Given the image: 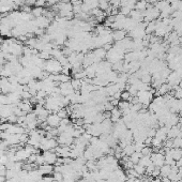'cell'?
<instances>
[{
    "instance_id": "obj_27",
    "label": "cell",
    "mask_w": 182,
    "mask_h": 182,
    "mask_svg": "<svg viewBox=\"0 0 182 182\" xmlns=\"http://www.w3.org/2000/svg\"><path fill=\"white\" fill-rule=\"evenodd\" d=\"M174 91H175L174 92L175 99H177V100H182V88H180V87H177Z\"/></svg>"
},
{
    "instance_id": "obj_29",
    "label": "cell",
    "mask_w": 182,
    "mask_h": 182,
    "mask_svg": "<svg viewBox=\"0 0 182 182\" xmlns=\"http://www.w3.org/2000/svg\"><path fill=\"white\" fill-rule=\"evenodd\" d=\"M145 147V144L142 142H134V148H135V151L140 152L142 149Z\"/></svg>"
},
{
    "instance_id": "obj_8",
    "label": "cell",
    "mask_w": 182,
    "mask_h": 182,
    "mask_svg": "<svg viewBox=\"0 0 182 182\" xmlns=\"http://www.w3.org/2000/svg\"><path fill=\"white\" fill-rule=\"evenodd\" d=\"M70 150L71 148L69 146H59L55 149V152L59 157H69L70 156Z\"/></svg>"
},
{
    "instance_id": "obj_23",
    "label": "cell",
    "mask_w": 182,
    "mask_h": 182,
    "mask_svg": "<svg viewBox=\"0 0 182 182\" xmlns=\"http://www.w3.org/2000/svg\"><path fill=\"white\" fill-rule=\"evenodd\" d=\"M32 14L36 17H40V16H43V14H45L46 10H44L43 8H41V7H35V9L32 10Z\"/></svg>"
},
{
    "instance_id": "obj_11",
    "label": "cell",
    "mask_w": 182,
    "mask_h": 182,
    "mask_svg": "<svg viewBox=\"0 0 182 182\" xmlns=\"http://www.w3.org/2000/svg\"><path fill=\"white\" fill-rule=\"evenodd\" d=\"M171 91V87L169 86L168 84H162L159 88L156 89V92H155V96H164L165 94H167L168 92Z\"/></svg>"
},
{
    "instance_id": "obj_7",
    "label": "cell",
    "mask_w": 182,
    "mask_h": 182,
    "mask_svg": "<svg viewBox=\"0 0 182 182\" xmlns=\"http://www.w3.org/2000/svg\"><path fill=\"white\" fill-rule=\"evenodd\" d=\"M30 155H31V153L26 149L25 147L18 148L15 152V159H16V161L21 162V161H24V160H28V157L30 156Z\"/></svg>"
},
{
    "instance_id": "obj_15",
    "label": "cell",
    "mask_w": 182,
    "mask_h": 182,
    "mask_svg": "<svg viewBox=\"0 0 182 182\" xmlns=\"http://www.w3.org/2000/svg\"><path fill=\"white\" fill-rule=\"evenodd\" d=\"M111 35H113L114 41L116 42H119V41L123 40L127 35V31L123 30V29H120V30H115L114 32H111Z\"/></svg>"
},
{
    "instance_id": "obj_2",
    "label": "cell",
    "mask_w": 182,
    "mask_h": 182,
    "mask_svg": "<svg viewBox=\"0 0 182 182\" xmlns=\"http://www.w3.org/2000/svg\"><path fill=\"white\" fill-rule=\"evenodd\" d=\"M58 147V142L55 138H47L43 137L40 142V149L42 151H49V150H55Z\"/></svg>"
},
{
    "instance_id": "obj_37",
    "label": "cell",
    "mask_w": 182,
    "mask_h": 182,
    "mask_svg": "<svg viewBox=\"0 0 182 182\" xmlns=\"http://www.w3.org/2000/svg\"><path fill=\"white\" fill-rule=\"evenodd\" d=\"M152 182H162V179H161V177H157V178H154V179H152Z\"/></svg>"
},
{
    "instance_id": "obj_20",
    "label": "cell",
    "mask_w": 182,
    "mask_h": 182,
    "mask_svg": "<svg viewBox=\"0 0 182 182\" xmlns=\"http://www.w3.org/2000/svg\"><path fill=\"white\" fill-rule=\"evenodd\" d=\"M130 161L132 162L133 164H138V162H139V160L142 157V152H137V151H135L134 153H133L132 155H130Z\"/></svg>"
},
{
    "instance_id": "obj_1",
    "label": "cell",
    "mask_w": 182,
    "mask_h": 182,
    "mask_svg": "<svg viewBox=\"0 0 182 182\" xmlns=\"http://www.w3.org/2000/svg\"><path fill=\"white\" fill-rule=\"evenodd\" d=\"M44 70L48 74H58L62 71V65L58 60L56 59H49L45 61Z\"/></svg>"
},
{
    "instance_id": "obj_32",
    "label": "cell",
    "mask_w": 182,
    "mask_h": 182,
    "mask_svg": "<svg viewBox=\"0 0 182 182\" xmlns=\"http://www.w3.org/2000/svg\"><path fill=\"white\" fill-rule=\"evenodd\" d=\"M10 125H11V123H9V122L0 123V132H4V131H8V128H9Z\"/></svg>"
},
{
    "instance_id": "obj_38",
    "label": "cell",
    "mask_w": 182,
    "mask_h": 182,
    "mask_svg": "<svg viewBox=\"0 0 182 182\" xmlns=\"http://www.w3.org/2000/svg\"><path fill=\"white\" fill-rule=\"evenodd\" d=\"M178 174L180 175V177L182 178V166H181V167H179V171H178Z\"/></svg>"
},
{
    "instance_id": "obj_4",
    "label": "cell",
    "mask_w": 182,
    "mask_h": 182,
    "mask_svg": "<svg viewBox=\"0 0 182 182\" xmlns=\"http://www.w3.org/2000/svg\"><path fill=\"white\" fill-rule=\"evenodd\" d=\"M43 157H44V162L45 164H50V165H54L57 163V160H58V155L55 152V150H49V151H44L43 152Z\"/></svg>"
},
{
    "instance_id": "obj_31",
    "label": "cell",
    "mask_w": 182,
    "mask_h": 182,
    "mask_svg": "<svg viewBox=\"0 0 182 182\" xmlns=\"http://www.w3.org/2000/svg\"><path fill=\"white\" fill-rule=\"evenodd\" d=\"M53 178H54V181H61V180H63V175L61 173H58V171H55Z\"/></svg>"
},
{
    "instance_id": "obj_36",
    "label": "cell",
    "mask_w": 182,
    "mask_h": 182,
    "mask_svg": "<svg viewBox=\"0 0 182 182\" xmlns=\"http://www.w3.org/2000/svg\"><path fill=\"white\" fill-rule=\"evenodd\" d=\"M151 177H154V178L160 177V168L159 167H155V168L153 169V171H152V174H151Z\"/></svg>"
},
{
    "instance_id": "obj_10",
    "label": "cell",
    "mask_w": 182,
    "mask_h": 182,
    "mask_svg": "<svg viewBox=\"0 0 182 182\" xmlns=\"http://www.w3.org/2000/svg\"><path fill=\"white\" fill-rule=\"evenodd\" d=\"M43 178V175L40 173L39 169H32V170L28 171V179L31 182H39Z\"/></svg>"
},
{
    "instance_id": "obj_6",
    "label": "cell",
    "mask_w": 182,
    "mask_h": 182,
    "mask_svg": "<svg viewBox=\"0 0 182 182\" xmlns=\"http://www.w3.org/2000/svg\"><path fill=\"white\" fill-rule=\"evenodd\" d=\"M60 121H61V118L57 114H54V113L49 114L47 119H46V122H47V124L50 128H58L60 124Z\"/></svg>"
},
{
    "instance_id": "obj_33",
    "label": "cell",
    "mask_w": 182,
    "mask_h": 182,
    "mask_svg": "<svg viewBox=\"0 0 182 182\" xmlns=\"http://www.w3.org/2000/svg\"><path fill=\"white\" fill-rule=\"evenodd\" d=\"M155 168V166L152 163L151 165H149L148 167H146V175H148V176H151L152 171H153V169Z\"/></svg>"
},
{
    "instance_id": "obj_26",
    "label": "cell",
    "mask_w": 182,
    "mask_h": 182,
    "mask_svg": "<svg viewBox=\"0 0 182 182\" xmlns=\"http://www.w3.org/2000/svg\"><path fill=\"white\" fill-rule=\"evenodd\" d=\"M57 114L58 116H59L61 119H64V118H68V116H69V114H68V111H67V108H60L59 110L57 111Z\"/></svg>"
},
{
    "instance_id": "obj_40",
    "label": "cell",
    "mask_w": 182,
    "mask_h": 182,
    "mask_svg": "<svg viewBox=\"0 0 182 182\" xmlns=\"http://www.w3.org/2000/svg\"><path fill=\"white\" fill-rule=\"evenodd\" d=\"M1 19H2V18H1V16H0V21H1Z\"/></svg>"
},
{
    "instance_id": "obj_5",
    "label": "cell",
    "mask_w": 182,
    "mask_h": 182,
    "mask_svg": "<svg viewBox=\"0 0 182 182\" xmlns=\"http://www.w3.org/2000/svg\"><path fill=\"white\" fill-rule=\"evenodd\" d=\"M59 89H60V94L63 96H71L72 93H74L75 90L73 89L71 82H62V84H59Z\"/></svg>"
},
{
    "instance_id": "obj_9",
    "label": "cell",
    "mask_w": 182,
    "mask_h": 182,
    "mask_svg": "<svg viewBox=\"0 0 182 182\" xmlns=\"http://www.w3.org/2000/svg\"><path fill=\"white\" fill-rule=\"evenodd\" d=\"M17 106L21 109V110L24 111V113L26 114V115L32 111V103H31V102L29 101V100H23V101H21L17 104Z\"/></svg>"
},
{
    "instance_id": "obj_35",
    "label": "cell",
    "mask_w": 182,
    "mask_h": 182,
    "mask_svg": "<svg viewBox=\"0 0 182 182\" xmlns=\"http://www.w3.org/2000/svg\"><path fill=\"white\" fill-rule=\"evenodd\" d=\"M46 3H47V0H36L35 7H41V8H43L44 6H46Z\"/></svg>"
},
{
    "instance_id": "obj_13",
    "label": "cell",
    "mask_w": 182,
    "mask_h": 182,
    "mask_svg": "<svg viewBox=\"0 0 182 182\" xmlns=\"http://www.w3.org/2000/svg\"><path fill=\"white\" fill-rule=\"evenodd\" d=\"M122 118V111L120 110L118 107H114L110 111V120L113 121V123L118 122L120 119Z\"/></svg>"
},
{
    "instance_id": "obj_39",
    "label": "cell",
    "mask_w": 182,
    "mask_h": 182,
    "mask_svg": "<svg viewBox=\"0 0 182 182\" xmlns=\"http://www.w3.org/2000/svg\"><path fill=\"white\" fill-rule=\"evenodd\" d=\"M21 182H31L30 180H29V179L27 178V179H25V180H23V181H21Z\"/></svg>"
},
{
    "instance_id": "obj_19",
    "label": "cell",
    "mask_w": 182,
    "mask_h": 182,
    "mask_svg": "<svg viewBox=\"0 0 182 182\" xmlns=\"http://www.w3.org/2000/svg\"><path fill=\"white\" fill-rule=\"evenodd\" d=\"M138 164L142 165V166H145V167H148L149 165L152 164V160H151V157H150L149 155H142V157L139 160Z\"/></svg>"
},
{
    "instance_id": "obj_3",
    "label": "cell",
    "mask_w": 182,
    "mask_h": 182,
    "mask_svg": "<svg viewBox=\"0 0 182 182\" xmlns=\"http://www.w3.org/2000/svg\"><path fill=\"white\" fill-rule=\"evenodd\" d=\"M57 142L59 146H71L74 142V138L68 133H60L57 136Z\"/></svg>"
},
{
    "instance_id": "obj_34",
    "label": "cell",
    "mask_w": 182,
    "mask_h": 182,
    "mask_svg": "<svg viewBox=\"0 0 182 182\" xmlns=\"http://www.w3.org/2000/svg\"><path fill=\"white\" fill-rule=\"evenodd\" d=\"M131 11H132V10H131L130 8H128V7H121V12L120 13L121 14H123V15H128V14L131 13Z\"/></svg>"
},
{
    "instance_id": "obj_28",
    "label": "cell",
    "mask_w": 182,
    "mask_h": 182,
    "mask_svg": "<svg viewBox=\"0 0 182 182\" xmlns=\"http://www.w3.org/2000/svg\"><path fill=\"white\" fill-rule=\"evenodd\" d=\"M140 81H142V82H145V84H150L152 81V76H151V74H145V75H142V77H140Z\"/></svg>"
},
{
    "instance_id": "obj_12",
    "label": "cell",
    "mask_w": 182,
    "mask_h": 182,
    "mask_svg": "<svg viewBox=\"0 0 182 182\" xmlns=\"http://www.w3.org/2000/svg\"><path fill=\"white\" fill-rule=\"evenodd\" d=\"M36 27L40 28H46L49 26V18H47L46 16H40L35 19V21H33Z\"/></svg>"
},
{
    "instance_id": "obj_25",
    "label": "cell",
    "mask_w": 182,
    "mask_h": 182,
    "mask_svg": "<svg viewBox=\"0 0 182 182\" xmlns=\"http://www.w3.org/2000/svg\"><path fill=\"white\" fill-rule=\"evenodd\" d=\"M142 155H151V153L153 152V148H151V147H149V146H145L144 148L142 149Z\"/></svg>"
},
{
    "instance_id": "obj_24",
    "label": "cell",
    "mask_w": 182,
    "mask_h": 182,
    "mask_svg": "<svg viewBox=\"0 0 182 182\" xmlns=\"http://www.w3.org/2000/svg\"><path fill=\"white\" fill-rule=\"evenodd\" d=\"M133 168H134V170L136 171V173L139 175V176H142V175H146V167L142 166V165H140V164H134Z\"/></svg>"
},
{
    "instance_id": "obj_21",
    "label": "cell",
    "mask_w": 182,
    "mask_h": 182,
    "mask_svg": "<svg viewBox=\"0 0 182 182\" xmlns=\"http://www.w3.org/2000/svg\"><path fill=\"white\" fill-rule=\"evenodd\" d=\"M131 105H132V103H130L128 101H122L121 100V101H119V104H118L117 107L120 109L121 111H123V110H125V109L130 108Z\"/></svg>"
},
{
    "instance_id": "obj_22",
    "label": "cell",
    "mask_w": 182,
    "mask_h": 182,
    "mask_svg": "<svg viewBox=\"0 0 182 182\" xmlns=\"http://www.w3.org/2000/svg\"><path fill=\"white\" fill-rule=\"evenodd\" d=\"M132 99H133V96L130 94V92H128V90H123V91H121V96H120V100H122V101H128L131 103L132 102Z\"/></svg>"
},
{
    "instance_id": "obj_30",
    "label": "cell",
    "mask_w": 182,
    "mask_h": 182,
    "mask_svg": "<svg viewBox=\"0 0 182 182\" xmlns=\"http://www.w3.org/2000/svg\"><path fill=\"white\" fill-rule=\"evenodd\" d=\"M17 119H18L17 116H15L14 114H12L10 117H8L7 121H8L9 123H11V124H15V123H17Z\"/></svg>"
},
{
    "instance_id": "obj_17",
    "label": "cell",
    "mask_w": 182,
    "mask_h": 182,
    "mask_svg": "<svg viewBox=\"0 0 182 182\" xmlns=\"http://www.w3.org/2000/svg\"><path fill=\"white\" fill-rule=\"evenodd\" d=\"M170 170H171V166H169V165H167V164H164L163 166L160 168V177H161V178L168 177Z\"/></svg>"
},
{
    "instance_id": "obj_14",
    "label": "cell",
    "mask_w": 182,
    "mask_h": 182,
    "mask_svg": "<svg viewBox=\"0 0 182 182\" xmlns=\"http://www.w3.org/2000/svg\"><path fill=\"white\" fill-rule=\"evenodd\" d=\"M39 170L43 176H48V175L54 173V166L50 164H43L39 166Z\"/></svg>"
},
{
    "instance_id": "obj_18",
    "label": "cell",
    "mask_w": 182,
    "mask_h": 182,
    "mask_svg": "<svg viewBox=\"0 0 182 182\" xmlns=\"http://www.w3.org/2000/svg\"><path fill=\"white\" fill-rule=\"evenodd\" d=\"M71 85L75 91H81L82 86V79L73 78V79H71Z\"/></svg>"
},
{
    "instance_id": "obj_16",
    "label": "cell",
    "mask_w": 182,
    "mask_h": 182,
    "mask_svg": "<svg viewBox=\"0 0 182 182\" xmlns=\"http://www.w3.org/2000/svg\"><path fill=\"white\" fill-rule=\"evenodd\" d=\"M122 152H123V155H124V156H130V155H132L135 152L134 144H132V142H131V144L127 145L122 149Z\"/></svg>"
}]
</instances>
